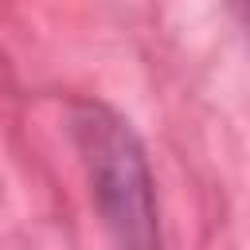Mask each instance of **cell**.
<instances>
[{"label": "cell", "instance_id": "obj_1", "mask_svg": "<svg viewBox=\"0 0 250 250\" xmlns=\"http://www.w3.org/2000/svg\"><path fill=\"white\" fill-rule=\"evenodd\" d=\"M70 137L78 145L90 191L117 250H160V219L152 172L137 133L102 102L70 105Z\"/></svg>", "mask_w": 250, "mask_h": 250}]
</instances>
